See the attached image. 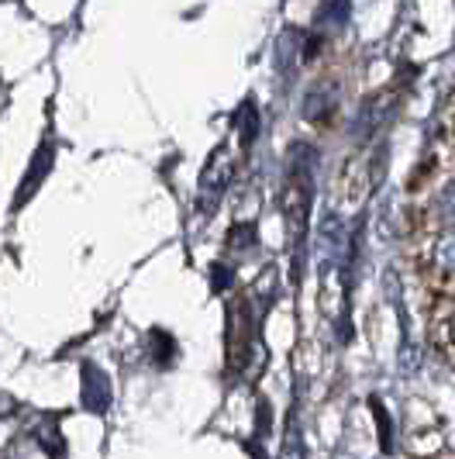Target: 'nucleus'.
<instances>
[{
    "mask_svg": "<svg viewBox=\"0 0 455 459\" xmlns=\"http://www.w3.org/2000/svg\"><path fill=\"white\" fill-rule=\"evenodd\" d=\"M279 459H307V449H304V436H300V421H296V414H290V421H287V436H283Z\"/></svg>",
    "mask_w": 455,
    "mask_h": 459,
    "instance_id": "423d86ee",
    "label": "nucleus"
},
{
    "mask_svg": "<svg viewBox=\"0 0 455 459\" xmlns=\"http://www.w3.org/2000/svg\"><path fill=\"white\" fill-rule=\"evenodd\" d=\"M252 242H255V225H245V221H238L228 235V249H238V253L249 249Z\"/></svg>",
    "mask_w": 455,
    "mask_h": 459,
    "instance_id": "6e6552de",
    "label": "nucleus"
},
{
    "mask_svg": "<svg viewBox=\"0 0 455 459\" xmlns=\"http://www.w3.org/2000/svg\"><path fill=\"white\" fill-rule=\"evenodd\" d=\"M235 125H238V138H242V145L249 149L255 135H259V111H255V104L245 100L242 108H238V115H235Z\"/></svg>",
    "mask_w": 455,
    "mask_h": 459,
    "instance_id": "39448f33",
    "label": "nucleus"
},
{
    "mask_svg": "<svg viewBox=\"0 0 455 459\" xmlns=\"http://www.w3.org/2000/svg\"><path fill=\"white\" fill-rule=\"evenodd\" d=\"M83 408L93 414H104L111 408V387H107V377L93 363H83V391H80Z\"/></svg>",
    "mask_w": 455,
    "mask_h": 459,
    "instance_id": "f03ea898",
    "label": "nucleus"
},
{
    "mask_svg": "<svg viewBox=\"0 0 455 459\" xmlns=\"http://www.w3.org/2000/svg\"><path fill=\"white\" fill-rule=\"evenodd\" d=\"M335 104H339V93L335 91L328 93V83H318L314 91H307V100H304V117L318 125V121H324V117H331Z\"/></svg>",
    "mask_w": 455,
    "mask_h": 459,
    "instance_id": "20e7f679",
    "label": "nucleus"
},
{
    "mask_svg": "<svg viewBox=\"0 0 455 459\" xmlns=\"http://www.w3.org/2000/svg\"><path fill=\"white\" fill-rule=\"evenodd\" d=\"M434 266L442 273H455V229H449L438 242H434Z\"/></svg>",
    "mask_w": 455,
    "mask_h": 459,
    "instance_id": "0eeeda50",
    "label": "nucleus"
},
{
    "mask_svg": "<svg viewBox=\"0 0 455 459\" xmlns=\"http://www.w3.org/2000/svg\"><path fill=\"white\" fill-rule=\"evenodd\" d=\"M52 156H56L52 142H42V145H39V152L31 156V166H28V177L21 180V190H18V197H14V207H21L24 201L39 190V184L46 180V173L52 169Z\"/></svg>",
    "mask_w": 455,
    "mask_h": 459,
    "instance_id": "7ed1b4c3",
    "label": "nucleus"
},
{
    "mask_svg": "<svg viewBox=\"0 0 455 459\" xmlns=\"http://www.w3.org/2000/svg\"><path fill=\"white\" fill-rule=\"evenodd\" d=\"M438 207H442L445 221H449V225H455V180H452L449 186H445V194H442V201H438Z\"/></svg>",
    "mask_w": 455,
    "mask_h": 459,
    "instance_id": "1a4fd4ad",
    "label": "nucleus"
},
{
    "mask_svg": "<svg viewBox=\"0 0 455 459\" xmlns=\"http://www.w3.org/2000/svg\"><path fill=\"white\" fill-rule=\"evenodd\" d=\"M231 156H228L225 149H218L214 156H210V162H207L204 177H201V190H197V204H201V211L204 214H210L214 207H218V201H221V194L228 190V180H231Z\"/></svg>",
    "mask_w": 455,
    "mask_h": 459,
    "instance_id": "f257e3e1",
    "label": "nucleus"
},
{
    "mask_svg": "<svg viewBox=\"0 0 455 459\" xmlns=\"http://www.w3.org/2000/svg\"><path fill=\"white\" fill-rule=\"evenodd\" d=\"M231 287V270L228 266H214V290H228Z\"/></svg>",
    "mask_w": 455,
    "mask_h": 459,
    "instance_id": "9d476101",
    "label": "nucleus"
}]
</instances>
